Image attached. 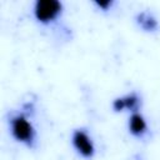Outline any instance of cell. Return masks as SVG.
Masks as SVG:
<instances>
[{
  "mask_svg": "<svg viewBox=\"0 0 160 160\" xmlns=\"http://www.w3.org/2000/svg\"><path fill=\"white\" fill-rule=\"evenodd\" d=\"M128 130L136 139H144L149 134L148 121L140 111L130 114L128 119Z\"/></svg>",
  "mask_w": 160,
  "mask_h": 160,
  "instance_id": "5",
  "label": "cell"
},
{
  "mask_svg": "<svg viewBox=\"0 0 160 160\" xmlns=\"http://www.w3.org/2000/svg\"><path fill=\"white\" fill-rule=\"evenodd\" d=\"M92 5L98 9V10H100V11H102V12H109L112 8H114V5H115V1L114 0H105V1H92Z\"/></svg>",
  "mask_w": 160,
  "mask_h": 160,
  "instance_id": "7",
  "label": "cell"
},
{
  "mask_svg": "<svg viewBox=\"0 0 160 160\" xmlns=\"http://www.w3.org/2000/svg\"><path fill=\"white\" fill-rule=\"evenodd\" d=\"M135 22L145 32L152 34L159 30V21L156 19V16L148 10H142V11L138 12L135 15Z\"/></svg>",
  "mask_w": 160,
  "mask_h": 160,
  "instance_id": "6",
  "label": "cell"
},
{
  "mask_svg": "<svg viewBox=\"0 0 160 160\" xmlns=\"http://www.w3.org/2000/svg\"><path fill=\"white\" fill-rule=\"evenodd\" d=\"M71 145L74 150L85 160H90L95 156V142L92 136L85 128H78L71 132Z\"/></svg>",
  "mask_w": 160,
  "mask_h": 160,
  "instance_id": "3",
  "label": "cell"
},
{
  "mask_svg": "<svg viewBox=\"0 0 160 160\" xmlns=\"http://www.w3.org/2000/svg\"><path fill=\"white\" fill-rule=\"evenodd\" d=\"M64 4L58 0H38L32 6V16L40 25L49 26L61 19Z\"/></svg>",
  "mask_w": 160,
  "mask_h": 160,
  "instance_id": "2",
  "label": "cell"
},
{
  "mask_svg": "<svg viewBox=\"0 0 160 160\" xmlns=\"http://www.w3.org/2000/svg\"><path fill=\"white\" fill-rule=\"evenodd\" d=\"M6 121L9 131L15 141L25 145L29 149L38 148V132L32 121L29 119V112L24 110L10 111Z\"/></svg>",
  "mask_w": 160,
  "mask_h": 160,
  "instance_id": "1",
  "label": "cell"
},
{
  "mask_svg": "<svg viewBox=\"0 0 160 160\" xmlns=\"http://www.w3.org/2000/svg\"><path fill=\"white\" fill-rule=\"evenodd\" d=\"M141 104H142L141 96L136 91H131V92H129L126 95L115 98L112 100V102H111V108H112V110L115 112L130 111L132 114V112L140 111Z\"/></svg>",
  "mask_w": 160,
  "mask_h": 160,
  "instance_id": "4",
  "label": "cell"
}]
</instances>
